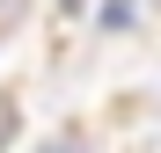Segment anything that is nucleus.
<instances>
[{
  "instance_id": "obj_1",
  "label": "nucleus",
  "mask_w": 161,
  "mask_h": 153,
  "mask_svg": "<svg viewBox=\"0 0 161 153\" xmlns=\"http://www.w3.org/2000/svg\"><path fill=\"white\" fill-rule=\"evenodd\" d=\"M132 22H139V0H110V8H103V29H110V37L132 29Z\"/></svg>"
},
{
  "instance_id": "obj_2",
  "label": "nucleus",
  "mask_w": 161,
  "mask_h": 153,
  "mask_svg": "<svg viewBox=\"0 0 161 153\" xmlns=\"http://www.w3.org/2000/svg\"><path fill=\"white\" fill-rule=\"evenodd\" d=\"M37 153H88V139H80V131H51Z\"/></svg>"
},
{
  "instance_id": "obj_4",
  "label": "nucleus",
  "mask_w": 161,
  "mask_h": 153,
  "mask_svg": "<svg viewBox=\"0 0 161 153\" xmlns=\"http://www.w3.org/2000/svg\"><path fill=\"white\" fill-rule=\"evenodd\" d=\"M59 8H80V0H59Z\"/></svg>"
},
{
  "instance_id": "obj_5",
  "label": "nucleus",
  "mask_w": 161,
  "mask_h": 153,
  "mask_svg": "<svg viewBox=\"0 0 161 153\" xmlns=\"http://www.w3.org/2000/svg\"><path fill=\"white\" fill-rule=\"evenodd\" d=\"M154 8H161V0H154Z\"/></svg>"
},
{
  "instance_id": "obj_3",
  "label": "nucleus",
  "mask_w": 161,
  "mask_h": 153,
  "mask_svg": "<svg viewBox=\"0 0 161 153\" xmlns=\"http://www.w3.org/2000/svg\"><path fill=\"white\" fill-rule=\"evenodd\" d=\"M8 124H15V110H8V102H0V146H8Z\"/></svg>"
}]
</instances>
